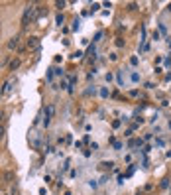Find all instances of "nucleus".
Segmentation results:
<instances>
[{"instance_id":"0eeeda50","label":"nucleus","mask_w":171,"mask_h":195,"mask_svg":"<svg viewBox=\"0 0 171 195\" xmlns=\"http://www.w3.org/2000/svg\"><path fill=\"white\" fill-rule=\"evenodd\" d=\"M4 179H6V181L10 183V181L14 179V171H6V174H4Z\"/></svg>"},{"instance_id":"9d476101","label":"nucleus","mask_w":171,"mask_h":195,"mask_svg":"<svg viewBox=\"0 0 171 195\" xmlns=\"http://www.w3.org/2000/svg\"><path fill=\"white\" fill-rule=\"evenodd\" d=\"M4 132H6V130H4V126H0V140L4 138Z\"/></svg>"},{"instance_id":"1a4fd4ad","label":"nucleus","mask_w":171,"mask_h":195,"mask_svg":"<svg viewBox=\"0 0 171 195\" xmlns=\"http://www.w3.org/2000/svg\"><path fill=\"white\" fill-rule=\"evenodd\" d=\"M116 46H118V47H124V39H116Z\"/></svg>"},{"instance_id":"f8f14e48","label":"nucleus","mask_w":171,"mask_h":195,"mask_svg":"<svg viewBox=\"0 0 171 195\" xmlns=\"http://www.w3.org/2000/svg\"><path fill=\"white\" fill-rule=\"evenodd\" d=\"M63 195H71V193H69V191H65V193H63Z\"/></svg>"},{"instance_id":"f257e3e1","label":"nucleus","mask_w":171,"mask_h":195,"mask_svg":"<svg viewBox=\"0 0 171 195\" xmlns=\"http://www.w3.org/2000/svg\"><path fill=\"white\" fill-rule=\"evenodd\" d=\"M53 112H55V106L53 104H47V109H45V118H43V124H49V120H51V116H53Z\"/></svg>"},{"instance_id":"20e7f679","label":"nucleus","mask_w":171,"mask_h":195,"mask_svg":"<svg viewBox=\"0 0 171 195\" xmlns=\"http://www.w3.org/2000/svg\"><path fill=\"white\" fill-rule=\"evenodd\" d=\"M20 63H22L20 59H14L12 63H10V71H16V69H18V67H20Z\"/></svg>"},{"instance_id":"f03ea898","label":"nucleus","mask_w":171,"mask_h":195,"mask_svg":"<svg viewBox=\"0 0 171 195\" xmlns=\"http://www.w3.org/2000/svg\"><path fill=\"white\" fill-rule=\"evenodd\" d=\"M18 46H20V36H14V38L8 41V47H10V49H16Z\"/></svg>"},{"instance_id":"9b49d317","label":"nucleus","mask_w":171,"mask_h":195,"mask_svg":"<svg viewBox=\"0 0 171 195\" xmlns=\"http://www.w3.org/2000/svg\"><path fill=\"white\" fill-rule=\"evenodd\" d=\"M2 122H4V112L0 111V126H2Z\"/></svg>"},{"instance_id":"39448f33","label":"nucleus","mask_w":171,"mask_h":195,"mask_svg":"<svg viewBox=\"0 0 171 195\" xmlns=\"http://www.w3.org/2000/svg\"><path fill=\"white\" fill-rule=\"evenodd\" d=\"M112 168H114V164H112V162H102V164H100V169H112Z\"/></svg>"},{"instance_id":"6e6552de","label":"nucleus","mask_w":171,"mask_h":195,"mask_svg":"<svg viewBox=\"0 0 171 195\" xmlns=\"http://www.w3.org/2000/svg\"><path fill=\"white\" fill-rule=\"evenodd\" d=\"M63 22H65V18H63V14H59V16H57V26H61Z\"/></svg>"},{"instance_id":"423d86ee","label":"nucleus","mask_w":171,"mask_h":195,"mask_svg":"<svg viewBox=\"0 0 171 195\" xmlns=\"http://www.w3.org/2000/svg\"><path fill=\"white\" fill-rule=\"evenodd\" d=\"M10 85H12V79H10V81H6V83H4V87H2V93H4V95L10 91Z\"/></svg>"},{"instance_id":"7ed1b4c3","label":"nucleus","mask_w":171,"mask_h":195,"mask_svg":"<svg viewBox=\"0 0 171 195\" xmlns=\"http://www.w3.org/2000/svg\"><path fill=\"white\" fill-rule=\"evenodd\" d=\"M38 46H40V39L35 38V36H32V38L28 39V47H30V49H35Z\"/></svg>"}]
</instances>
